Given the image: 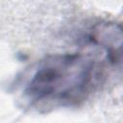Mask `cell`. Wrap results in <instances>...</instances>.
<instances>
[{
  "label": "cell",
  "mask_w": 123,
  "mask_h": 123,
  "mask_svg": "<svg viewBox=\"0 0 123 123\" xmlns=\"http://www.w3.org/2000/svg\"><path fill=\"white\" fill-rule=\"evenodd\" d=\"M87 39L104 50L106 59L110 63L115 64L120 62L122 29L119 24L107 21L98 22L91 28Z\"/></svg>",
  "instance_id": "cell-2"
},
{
  "label": "cell",
  "mask_w": 123,
  "mask_h": 123,
  "mask_svg": "<svg viewBox=\"0 0 123 123\" xmlns=\"http://www.w3.org/2000/svg\"><path fill=\"white\" fill-rule=\"evenodd\" d=\"M102 75V65L90 53L49 55L41 60L24 88L37 107H71L91 94Z\"/></svg>",
  "instance_id": "cell-1"
}]
</instances>
